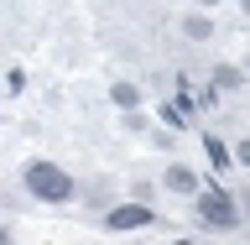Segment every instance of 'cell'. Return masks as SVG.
<instances>
[{
  "label": "cell",
  "instance_id": "obj_1",
  "mask_svg": "<svg viewBox=\"0 0 250 245\" xmlns=\"http://www.w3.org/2000/svg\"><path fill=\"white\" fill-rule=\"evenodd\" d=\"M26 188L47 203H68L73 199V178L58 167V162H26Z\"/></svg>",
  "mask_w": 250,
  "mask_h": 245
},
{
  "label": "cell",
  "instance_id": "obj_2",
  "mask_svg": "<svg viewBox=\"0 0 250 245\" xmlns=\"http://www.w3.org/2000/svg\"><path fill=\"white\" fill-rule=\"evenodd\" d=\"M198 219L214 230H240V209L224 188H198Z\"/></svg>",
  "mask_w": 250,
  "mask_h": 245
},
{
  "label": "cell",
  "instance_id": "obj_3",
  "mask_svg": "<svg viewBox=\"0 0 250 245\" xmlns=\"http://www.w3.org/2000/svg\"><path fill=\"white\" fill-rule=\"evenodd\" d=\"M109 230H141V224H151V209L146 203H120V209H109L104 214Z\"/></svg>",
  "mask_w": 250,
  "mask_h": 245
},
{
  "label": "cell",
  "instance_id": "obj_4",
  "mask_svg": "<svg viewBox=\"0 0 250 245\" xmlns=\"http://www.w3.org/2000/svg\"><path fill=\"white\" fill-rule=\"evenodd\" d=\"M167 188H172V193H198V172H188V167H167Z\"/></svg>",
  "mask_w": 250,
  "mask_h": 245
},
{
  "label": "cell",
  "instance_id": "obj_5",
  "mask_svg": "<svg viewBox=\"0 0 250 245\" xmlns=\"http://www.w3.org/2000/svg\"><path fill=\"white\" fill-rule=\"evenodd\" d=\"M203 152H208V167H229V146L219 136H203Z\"/></svg>",
  "mask_w": 250,
  "mask_h": 245
},
{
  "label": "cell",
  "instance_id": "obj_6",
  "mask_svg": "<svg viewBox=\"0 0 250 245\" xmlns=\"http://www.w3.org/2000/svg\"><path fill=\"white\" fill-rule=\"evenodd\" d=\"M240 84H245V78H240L234 63H219V68H214V89H240Z\"/></svg>",
  "mask_w": 250,
  "mask_h": 245
},
{
  "label": "cell",
  "instance_id": "obj_7",
  "mask_svg": "<svg viewBox=\"0 0 250 245\" xmlns=\"http://www.w3.org/2000/svg\"><path fill=\"white\" fill-rule=\"evenodd\" d=\"M183 31L193 37V42H208V37H214V21H203V16H188V21H183Z\"/></svg>",
  "mask_w": 250,
  "mask_h": 245
},
{
  "label": "cell",
  "instance_id": "obj_8",
  "mask_svg": "<svg viewBox=\"0 0 250 245\" xmlns=\"http://www.w3.org/2000/svg\"><path fill=\"white\" fill-rule=\"evenodd\" d=\"M109 99H115L120 110H136V84H115V89H109Z\"/></svg>",
  "mask_w": 250,
  "mask_h": 245
},
{
  "label": "cell",
  "instance_id": "obj_9",
  "mask_svg": "<svg viewBox=\"0 0 250 245\" xmlns=\"http://www.w3.org/2000/svg\"><path fill=\"white\" fill-rule=\"evenodd\" d=\"M0 245H11V235H5V230H0Z\"/></svg>",
  "mask_w": 250,
  "mask_h": 245
}]
</instances>
